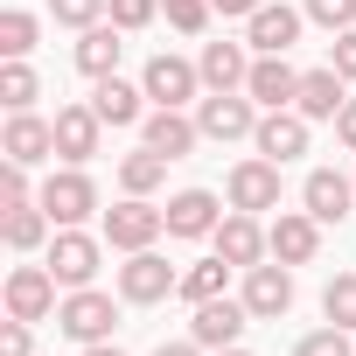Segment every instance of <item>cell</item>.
<instances>
[{
	"mask_svg": "<svg viewBox=\"0 0 356 356\" xmlns=\"http://www.w3.org/2000/svg\"><path fill=\"white\" fill-rule=\"evenodd\" d=\"M56 328L70 335V342H112V328H119V300L112 293H98V286H70L63 293V307H56Z\"/></svg>",
	"mask_w": 356,
	"mask_h": 356,
	"instance_id": "1",
	"label": "cell"
},
{
	"mask_svg": "<svg viewBox=\"0 0 356 356\" xmlns=\"http://www.w3.org/2000/svg\"><path fill=\"white\" fill-rule=\"evenodd\" d=\"M35 203H42V210L56 217V231H63V224H84V217L98 210V182H91L84 168L63 161V168H49V182L35 189Z\"/></svg>",
	"mask_w": 356,
	"mask_h": 356,
	"instance_id": "2",
	"label": "cell"
},
{
	"mask_svg": "<svg viewBox=\"0 0 356 356\" xmlns=\"http://www.w3.org/2000/svg\"><path fill=\"white\" fill-rule=\"evenodd\" d=\"M196 126H203V140H252L259 133V105H252V91H210V98H196Z\"/></svg>",
	"mask_w": 356,
	"mask_h": 356,
	"instance_id": "3",
	"label": "cell"
},
{
	"mask_svg": "<svg viewBox=\"0 0 356 356\" xmlns=\"http://www.w3.org/2000/svg\"><path fill=\"white\" fill-rule=\"evenodd\" d=\"M175 286H182V273H175L154 245L147 252H126V266H119V300H133V307H154V300H168Z\"/></svg>",
	"mask_w": 356,
	"mask_h": 356,
	"instance_id": "4",
	"label": "cell"
},
{
	"mask_svg": "<svg viewBox=\"0 0 356 356\" xmlns=\"http://www.w3.org/2000/svg\"><path fill=\"white\" fill-rule=\"evenodd\" d=\"M161 231H168V210H154L147 196H126V203L105 210V245L112 252H147Z\"/></svg>",
	"mask_w": 356,
	"mask_h": 356,
	"instance_id": "5",
	"label": "cell"
},
{
	"mask_svg": "<svg viewBox=\"0 0 356 356\" xmlns=\"http://www.w3.org/2000/svg\"><path fill=\"white\" fill-rule=\"evenodd\" d=\"M49 273H56V286H91L98 280V238H84L77 224H63L56 238H49V259H42Z\"/></svg>",
	"mask_w": 356,
	"mask_h": 356,
	"instance_id": "6",
	"label": "cell"
},
{
	"mask_svg": "<svg viewBox=\"0 0 356 356\" xmlns=\"http://www.w3.org/2000/svg\"><path fill=\"white\" fill-rule=\"evenodd\" d=\"M63 300H56V273L49 266H15L8 273V314L15 321H49Z\"/></svg>",
	"mask_w": 356,
	"mask_h": 356,
	"instance_id": "7",
	"label": "cell"
},
{
	"mask_svg": "<svg viewBox=\"0 0 356 356\" xmlns=\"http://www.w3.org/2000/svg\"><path fill=\"white\" fill-rule=\"evenodd\" d=\"M0 154H8V161H22V168H42V161H56V119H35V112H8Z\"/></svg>",
	"mask_w": 356,
	"mask_h": 356,
	"instance_id": "8",
	"label": "cell"
},
{
	"mask_svg": "<svg viewBox=\"0 0 356 356\" xmlns=\"http://www.w3.org/2000/svg\"><path fill=\"white\" fill-rule=\"evenodd\" d=\"M210 245H217L238 273H252L259 259H273V245H266V231H259V217H252V210H224V224L210 231Z\"/></svg>",
	"mask_w": 356,
	"mask_h": 356,
	"instance_id": "9",
	"label": "cell"
},
{
	"mask_svg": "<svg viewBox=\"0 0 356 356\" xmlns=\"http://www.w3.org/2000/svg\"><path fill=\"white\" fill-rule=\"evenodd\" d=\"M245 307H252V321H280V314L293 307V266H280V259L266 266V259H259V266L245 273Z\"/></svg>",
	"mask_w": 356,
	"mask_h": 356,
	"instance_id": "10",
	"label": "cell"
},
{
	"mask_svg": "<svg viewBox=\"0 0 356 356\" xmlns=\"http://www.w3.org/2000/svg\"><path fill=\"white\" fill-rule=\"evenodd\" d=\"M245 321H252V307H245V300H231V293H217V300H196V321H189V335H196L203 349H238Z\"/></svg>",
	"mask_w": 356,
	"mask_h": 356,
	"instance_id": "11",
	"label": "cell"
},
{
	"mask_svg": "<svg viewBox=\"0 0 356 356\" xmlns=\"http://www.w3.org/2000/svg\"><path fill=\"white\" fill-rule=\"evenodd\" d=\"M245 91H252V105H259V112H286V105L300 98V70H293L286 56H252Z\"/></svg>",
	"mask_w": 356,
	"mask_h": 356,
	"instance_id": "12",
	"label": "cell"
},
{
	"mask_svg": "<svg viewBox=\"0 0 356 356\" xmlns=\"http://www.w3.org/2000/svg\"><path fill=\"white\" fill-rule=\"evenodd\" d=\"M98 133H105L98 105H56V161L84 168V161L98 154Z\"/></svg>",
	"mask_w": 356,
	"mask_h": 356,
	"instance_id": "13",
	"label": "cell"
},
{
	"mask_svg": "<svg viewBox=\"0 0 356 356\" xmlns=\"http://www.w3.org/2000/svg\"><path fill=\"white\" fill-rule=\"evenodd\" d=\"M266 245H273L280 266H307V259L321 252V224H314L307 210H280V217L266 224Z\"/></svg>",
	"mask_w": 356,
	"mask_h": 356,
	"instance_id": "14",
	"label": "cell"
},
{
	"mask_svg": "<svg viewBox=\"0 0 356 356\" xmlns=\"http://www.w3.org/2000/svg\"><path fill=\"white\" fill-rule=\"evenodd\" d=\"M140 133H147V147H154V154H168V161H189V154H196V140H203V126H196V119H182V105H154V112L140 119Z\"/></svg>",
	"mask_w": 356,
	"mask_h": 356,
	"instance_id": "15",
	"label": "cell"
},
{
	"mask_svg": "<svg viewBox=\"0 0 356 356\" xmlns=\"http://www.w3.org/2000/svg\"><path fill=\"white\" fill-rule=\"evenodd\" d=\"M231 210H280V161H238L231 168Z\"/></svg>",
	"mask_w": 356,
	"mask_h": 356,
	"instance_id": "16",
	"label": "cell"
},
{
	"mask_svg": "<svg viewBox=\"0 0 356 356\" xmlns=\"http://www.w3.org/2000/svg\"><path fill=\"white\" fill-rule=\"evenodd\" d=\"M252 147H259L266 161H280V168H286V161H300V154H307V119H300L293 105H286V112H259Z\"/></svg>",
	"mask_w": 356,
	"mask_h": 356,
	"instance_id": "17",
	"label": "cell"
},
{
	"mask_svg": "<svg viewBox=\"0 0 356 356\" xmlns=\"http://www.w3.org/2000/svg\"><path fill=\"white\" fill-rule=\"evenodd\" d=\"M140 84H147V98H154V105H189V98H196V84H203V70L161 49V56L140 70Z\"/></svg>",
	"mask_w": 356,
	"mask_h": 356,
	"instance_id": "18",
	"label": "cell"
},
{
	"mask_svg": "<svg viewBox=\"0 0 356 356\" xmlns=\"http://www.w3.org/2000/svg\"><path fill=\"white\" fill-rule=\"evenodd\" d=\"M300 203H307L314 224H342L349 203H356V182H349V175H335V168H314L307 182H300Z\"/></svg>",
	"mask_w": 356,
	"mask_h": 356,
	"instance_id": "19",
	"label": "cell"
},
{
	"mask_svg": "<svg viewBox=\"0 0 356 356\" xmlns=\"http://www.w3.org/2000/svg\"><path fill=\"white\" fill-rule=\"evenodd\" d=\"M300 22H307L300 8H273V0H266V8L245 22V42H252L259 56H286V49L300 42Z\"/></svg>",
	"mask_w": 356,
	"mask_h": 356,
	"instance_id": "20",
	"label": "cell"
},
{
	"mask_svg": "<svg viewBox=\"0 0 356 356\" xmlns=\"http://www.w3.org/2000/svg\"><path fill=\"white\" fill-rule=\"evenodd\" d=\"M119 56H126V29H119V22L77 29V70H84V77H119Z\"/></svg>",
	"mask_w": 356,
	"mask_h": 356,
	"instance_id": "21",
	"label": "cell"
},
{
	"mask_svg": "<svg viewBox=\"0 0 356 356\" xmlns=\"http://www.w3.org/2000/svg\"><path fill=\"white\" fill-rule=\"evenodd\" d=\"M224 224V203L210 189H182V196H168V238H210Z\"/></svg>",
	"mask_w": 356,
	"mask_h": 356,
	"instance_id": "22",
	"label": "cell"
},
{
	"mask_svg": "<svg viewBox=\"0 0 356 356\" xmlns=\"http://www.w3.org/2000/svg\"><path fill=\"white\" fill-rule=\"evenodd\" d=\"M349 105V77L328 63V70H300V98H293V112L300 119H335Z\"/></svg>",
	"mask_w": 356,
	"mask_h": 356,
	"instance_id": "23",
	"label": "cell"
},
{
	"mask_svg": "<svg viewBox=\"0 0 356 356\" xmlns=\"http://www.w3.org/2000/svg\"><path fill=\"white\" fill-rule=\"evenodd\" d=\"M252 42H203V56H196V70H203V84L210 91H245V77H252V56H245Z\"/></svg>",
	"mask_w": 356,
	"mask_h": 356,
	"instance_id": "24",
	"label": "cell"
},
{
	"mask_svg": "<svg viewBox=\"0 0 356 356\" xmlns=\"http://www.w3.org/2000/svg\"><path fill=\"white\" fill-rule=\"evenodd\" d=\"M91 105H98V119H105V126H140V119H147V84H126V77H98Z\"/></svg>",
	"mask_w": 356,
	"mask_h": 356,
	"instance_id": "25",
	"label": "cell"
},
{
	"mask_svg": "<svg viewBox=\"0 0 356 356\" xmlns=\"http://www.w3.org/2000/svg\"><path fill=\"white\" fill-rule=\"evenodd\" d=\"M231 273H238V266H231V259H224V252H210V259H196V266H189V273H182V286H175V293H182V300H189V307H196V300H217V293H224V280H231Z\"/></svg>",
	"mask_w": 356,
	"mask_h": 356,
	"instance_id": "26",
	"label": "cell"
},
{
	"mask_svg": "<svg viewBox=\"0 0 356 356\" xmlns=\"http://www.w3.org/2000/svg\"><path fill=\"white\" fill-rule=\"evenodd\" d=\"M161 182H168V154L140 147V154H126V161H119V189H126V196H154Z\"/></svg>",
	"mask_w": 356,
	"mask_h": 356,
	"instance_id": "27",
	"label": "cell"
},
{
	"mask_svg": "<svg viewBox=\"0 0 356 356\" xmlns=\"http://www.w3.org/2000/svg\"><path fill=\"white\" fill-rule=\"evenodd\" d=\"M35 98H42V84H35L29 56H8V70H0V105H8V112H29Z\"/></svg>",
	"mask_w": 356,
	"mask_h": 356,
	"instance_id": "28",
	"label": "cell"
},
{
	"mask_svg": "<svg viewBox=\"0 0 356 356\" xmlns=\"http://www.w3.org/2000/svg\"><path fill=\"white\" fill-rule=\"evenodd\" d=\"M49 224H56V217H49L42 203H22V210H8V245H15V252H35V245L49 238Z\"/></svg>",
	"mask_w": 356,
	"mask_h": 356,
	"instance_id": "29",
	"label": "cell"
},
{
	"mask_svg": "<svg viewBox=\"0 0 356 356\" xmlns=\"http://www.w3.org/2000/svg\"><path fill=\"white\" fill-rule=\"evenodd\" d=\"M321 314H328L335 328H349V335H356V273H335V280L321 286Z\"/></svg>",
	"mask_w": 356,
	"mask_h": 356,
	"instance_id": "30",
	"label": "cell"
},
{
	"mask_svg": "<svg viewBox=\"0 0 356 356\" xmlns=\"http://www.w3.org/2000/svg\"><path fill=\"white\" fill-rule=\"evenodd\" d=\"M29 49H35V15L8 8L0 15V56H29Z\"/></svg>",
	"mask_w": 356,
	"mask_h": 356,
	"instance_id": "31",
	"label": "cell"
},
{
	"mask_svg": "<svg viewBox=\"0 0 356 356\" xmlns=\"http://www.w3.org/2000/svg\"><path fill=\"white\" fill-rule=\"evenodd\" d=\"M161 15H168V29H182V35H203L210 29V0H161Z\"/></svg>",
	"mask_w": 356,
	"mask_h": 356,
	"instance_id": "32",
	"label": "cell"
},
{
	"mask_svg": "<svg viewBox=\"0 0 356 356\" xmlns=\"http://www.w3.org/2000/svg\"><path fill=\"white\" fill-rule=\"evenodd\" d=\"M314 29H328V35H342V29H356V0H307L300 8Z\"/></svg>",
	"mask_w": 356,
	"mask_h": 356,
	"instance_id": "33",
	"label": "cell"
},
{
	"mask_svg": "<svg viewBox=\"0 0 356 356\" xmlns=\"http://www.w3.org/2000/svg\"><path fill=\"white\" fill-rule=\"evenodd\" d=\"M49 15H56L63 29H91V22L112 15V0H49Z\"/></svg>",
	"mask_w": 356,
	"mask_h": 356,
	"instance_id": "34",
	"label": "cell"
},
{
	"mask_svg": "<svg viewBox=\"0 0 356 356\" xmlns=\"http://www.w3.org/2000/svg\"><path fill=\"white\" fill-rule=\"evenodd\" d=\"M293 356H349V328H335V321H328V328L300 335V349H293Z\"/></svg>",
	"mask_w": 356,
	"mask_h": 356,
	"instance_id": "35",
	"label": "cell"
},
{
	"mask_svg": "<svg viewBox=\"0 0 356 356\" xmlns=\"http://www.w3.org/2000/svg\"><path fill=\"white\" fill-rule=\"evenodd\" d=\"M0 203H8V210L35 203V189H29V168H22V161H8V168H0Z\"/></svg>",
	"mask_w": 356,
	"mask_h": 356,
	"instance_id": "36",
	"label": "cell"
},
{
	"mask_svg": "<svg viewBox=\"0 0 356 356\" xmlns=\"http://www.w3.org/2000/svg\"><path fill=\"white\" fill-rule=\"evenodd\" d=\"M154 15H161V0H112V22H119L126 35H133V29H147Z\"/></svg>",
	"mask_w": 356,
	"mask_h": 356,
	"instance_id": "37",
	"label": "cell"
},
{
	"mask_svg": "<svg viewBox=\"0 0 356 356\" xmlns=\"http://www.w3.org/2000/svg\"><path fill=\"white\" fill-rule=\"evenodd\" d=\"M29 328H35V321H15V314L0 321V356H35V335H29Z\"/></svg>",
	"mask_w": 356,
	"mask_h": 356,
	"instance_id": "38",
	"label": "cell"
},
{
	"mask_svg": "<svg viewBox=\"0 0 356 356\" xmlns=\"http://www.w3.org/2000/svg\"><path fill=\"white\" fill-rule=\"evenodd\" d=\"M328 63H335V70H342V77L356 84V29H342V35H335V49H328Z\"/></svg>",
	"mask_w": 356,
	"mask_h": 356,
	"instance_id": "39",
	"label": "cell"
},
{
	"mask_svg": "<svg viewBox=\"0 0 356 356\" xmlns=\"http://www.w3.org/2000/svg\"><path fill=\"white\" fill-rule=\"evenodd\" d=\"M335 140H342V147H349V154H356V98H349V105H342V112H335Z\"/></svg>",
	"mask_w": 356,
	"mask_h": 356,
	"instance_id": "40",
	"label": "cell"
},
{
	"mask_svg": "<svg viewBox=\"0 0 356 356\" xmlns=\"http://www.w3.org/2000/svg\"><path fill=\"white\" fill-rule=\"evenodd\" d=\"M210 8H217V15H238V22H252V15L266 8V0H210Z\"/></svg>",
	"mask_w": 356,
	"mask_h": 356,
	"instance_id": "41",
	"label": "cell"
},
{
	"mask_svg": "<svg viewBox=\"0 0 356 356\" xmlns=\"http://www.w3.org/2000/svg\"><path fill=\"white\" fill-rule=\"evenodd\" d=\"M154 356H203V342H196V335H189V342H161Z\"/></svg>",
	"mask_w": 356,
	"mask_h": 356,
	"instance_id": "42",
	"label": "cell"
},
{
	"mask_svg": "<svg viewBox=\"0 0 356 356\" xmlns=\"http://www.w3.org/2000/svg\"><path fill=\"white\" fill-rule=\"evenodd\" d=\"M84 356H126V349H112V342H91V349H84Z\"/></svg>",
	"mask_w": 356,
	"mask_h": 356,
	"instance_id": "43",
	"label": "cell"
},
{
	"mask_svg": "<svg viewBox=\"0 0 356 356\" xmlns=\"http://www.w3.org/2000/svg\"><path fill=\"white\" fill-rule=\"evenodd\" d=\"M217 356H252V349H217Z\"/></svg>",
	"mask_w": 356,
	"mask_h": 356,
	"instance_id": "44",
	"label": "cell"
}]
</instances>
